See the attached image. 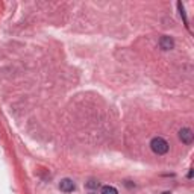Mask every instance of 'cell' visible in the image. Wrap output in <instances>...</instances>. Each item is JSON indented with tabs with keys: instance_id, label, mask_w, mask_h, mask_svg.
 <instances>
[{
	"instance_id": "ba28073f",
	"label": "cell",
	"mask_w": 194,
	"mask_h": 194,
	"mask_svg": "<svg viewBox=\"0 0 194 194\" xmlns=\"http://www.w3.org/2000/svg\"><path fill=\"white\" fill-rule=\"evenodd\" d=\"M162 194H171V192H170V191H164Z\"/></svg>"
},
{
	"instance_id": "6da1fadb",
	"label": "cell",
	"mask_w": 194,
	"mask_h": 194,
	"mask_svg": "<svg viewBox=\"0 0 194 194\" xmlns=\"http://www.w3.org/2000/svg\"><path fill=\"white\" fill-rule=\"evenodd\" d=\"M150 149H152L153 153H156V155H165V153L168 152L170 146H168V143H167L164 138L155 137V138L150 141Z\"/></svg>"
},
{
	"instance_id": "3957f363",
	"label": "cell",
	"mask_w": 194,
	"mask_h": 194,
	"mask_svg": "<svg viewBox=\"0 0 194 194\" xmlns=\"http://www.w3.org/2000/svg\"><path fill=\"white\" fill-rule=\"evenodd\" d=\"M159 47H161L162 50H171V49L174 47V41H173V38H171V37H168V35L161 37V40H159Z\"/></svg>"
},
{
	"instance_id": "277c9868",
	"label": "cell",
	"mask_w": 194,
	"mask_h": 194,
	"mask_svg": "<svg viewBox=\"0 0 194 194\" xmlns=\"http://www.w3.org/2000/svg\"><path fill=\"white\" fill-rule=\"evenodd\" d=\"M59 188H61V191H64V192H70V191H74L76 185H74V182H73L71 179H62V180L59 182Z\"/></svg>"
},
{
	"instance_id": "5b68a950",
	"label": "cell",
	"mask_w": 194,
	"mask_h": 194,
	"mask_svg": "<svg viewBox=\"0 0 194 194\" xmlns=\"http://www.w3.org/2000/svg\"><path fill=\"white\" fill-rule=\"evenodd\" d=\"M100 192H102V194H118L117 188H115V186H111V185L102 186V191H100Z\"/></svg>"
},
{
	"instance_id": "7a4b0ae2",
	"label": "cell",
	"mask_w": 194,
	"mask_h": 194,
	"mask_svg": "<svg viewBox=\"0 0 194 194\" xmlns=\"http://www.w3.org/2000/svg\"><path fill=\"white\" fill-rule=\"evenodd\" d=\"M179 138L183 144H191L192 140H194V134L189 128H183V129L179 131Z\"/></svg>"
},
{
	"instance_id": "52a82bcc",
	"label": "cell",
	"mask_w": 194,
	"mask_h": 194,
	"mask_svg": "<svg viewBox=\"0 0 194 194\" xmlns=\"http://www.w3.org/2000/svg\"><path fill=\"white\" fill-rule=\"evenodd\" d=\"M86 186H88V188H97V186H99V182H95V180H89V182L86 183Z\"/></svg>"
},
{
	"instance_id": "8992f818",
	"label": "cell",
	"mask_w": 194,
	"mask_h": 194,
	"mask_svg": "<svg viewBox=\"0 0 194 194\" xmlns=\"http://www.w3.org/2000/svg\"><path fill=\"white\" fill-rule=\"evenodd\" d=\"M177 8H179V12H180V17L183 18V23H185V26L188 27V20H186V15H185V9H183V5H182L180 2H177Z\"/></svg>"
}]
</instances>
